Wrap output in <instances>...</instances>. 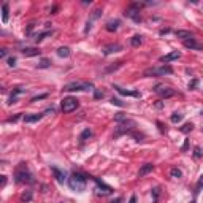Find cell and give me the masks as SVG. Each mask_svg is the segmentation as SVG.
Wrapping results in <instances>:
<instances>
[{
	"label": "cell",
	"instance_id": "48",
	"mask_svg": "<svg viewBox=\"0 0 203 203\" xmlns=\"http://www.w3.org/2000/svg\"><path fill=\"white\" fill-rule=\"evenodd\" d=\"M6 184V176H2V187Z\"/></svg>",
	"mask_w": 203,
	"mask_h": 203
},
{
	"label": "cell",
	"instance_id": "42",
	"mask_svg": "<svg viewBox=\"0 0 203 203\" xmlns=\"http://www.w3.org/2000/svg\"><path fill=\"white\" fill-rule=\"evenodd\" d=\"M187 146H189V140H186L184 144H182V148H181V151H186V149H187Z\"/></svg>",
	"mask_w": 203,
	"mask_h": 203
},
{
	"label": "cell",
	"instance_id": "44",
	"mask_svg": "<svg viewBox=\"0 0 203 203\" xmlns=\"http://www.w3.org/2000/svg\"><path fill=\"white\" fill-rule=\"evenodd\" d=\"M100 13H102V10H95V11H94V18H99Z\"/></svg>",
	"mask_w": 203,
	"mask_h": 203
},
{
	"label": "cell",
	"instance_id": "38",
	"mask_svg": "<svg viewBox=\"0 0 203 203\" xmlns=\"http://www.w3.org/2000/svg\"><path fill=\"white\" fill-rule=\"evenodd\" d=\"M197 84H198V79H197V78H194V79L189 83V89H195V87H197Z\"/></svg>",
	"mask_w": 203,
	"mask_h": 203
},
{
	"label": "cell",
	"instance_id": "39",
	"mask_svg": "<svg viewBox=\"0 0 203 203\" xmlns=\"http://www.w3.org/2000/svg\"><path fill=\"white\" fill-rule=\"evenodd\" d=\"M48 97V94H41V95H37V97H33L30 102H38V100H41V99H46Z\"/></svg>",
	"mask_w": 203,
	"mask_h": 203
},
{
	"label": "cell",
	"instance_id": "51",
	"mask_svg": "<svg viewBox=\"0 0 203 203\" xmlns=\"http://www.w3.org/2000/svg\"><path fill=\"white\" fill-rule=\"evenodd\" d=\"M202 114H203V110H202Z\"/></svg>",
	"mask_w": 203,
	"mask_h": 203
},
{
	"label": "cell",
	"instance_id": "2",
	"mask_svg": "<svg viewBox=\"0 0 203 203\" xmlns=\"http://www.w3.org/2000/svg\"><path fill=\"white\" fill-rule=\"evenodd\" d=\"M86 181H87V178L84 176L83 173L73 171L72 176L68 178V186H70V189L75 191V192H83L84 189H86Z\"/></svg>",
	"mask_w": 203,
	"mask_h": 203
},
{
	"label": "cell",
	"instance_id": "22",
	"mask_svg": "<svg viewBox=\"0 0 203 203\" xmlns=\"http://www.w3.org/2000/svg\"><path fill=\"white\" fill-rule=\"evenodd\" d=\"M57 56H59V57H68L70 56V48H67V46L59 48V49H57Z\"/></svg>",
	"mask_w": 203,
	"mask_h": 203
},
{
	"label": "cell",
	"instance_id": "9",
	"mask_svg": "<svg viewBox=\"0 0 203 203\" xmlns=\"http://www.w3.org/2000/svg\"><path fill=\"white\" fill-rule=\"evenodd\" d=\"M179 57H181V52H178V51H171V52H168V54H165V56L159 57V60H160V62L168 64V62H173V60H178Z\"/></svg>",
	"mask_w": 203,
	"mask_h": 203
},
{
	"label": "cell",
	"instance_id": "45",
	"mask_svg": "<svg viewBox=\"0 0 203 203\" xmlns=\"http://www.w3.org/2000/svg\"><path fill=\"white\" fill-rule=\"evenodd\" d=\"M32 29H33V24H30L29 27H27V32H26L27 35H30V32H32Z\"/></svg>",
	"mask_w": 203,
	"mask_h": 203
},
{
	"label": "cell",
	"instance_id": "10",
	"mask_svg": "<svg viewBox=\"0 0 203 203\" xmlns=\"http://www.w3.org/2000/svg\"><path fill=\"white\" fill-rule=\"evenodd\" d=\"M182 45H184L187 49H195V51H202L203 49V45H202V43H198L195 38L186 40V41H182Z\"/></svg>",
	"mask_w": 203,
	"mask_h": 203
},
{
	"label": "cell",
	"instance_id": "26",
	"mask_svg": "<svg viewBox=\"0 0 203 203\" xmlns=\"http://www.w3.org/2000/svg\"><path fill=\"white\" fill-rule=\"evenodd\" d=\"M192 128H194V124H192V122H186L184 126H182L181 128H179V130H181L182 133H189V132H191Z\"/></svg>",
	"mask_w": 203,
	"mask_h": 203
},
{
	"label": "cell",
	"instance_id": "36",
	"mask_svg": "<svg viewBox=\"0 0 203 203\" xmlns=\"http://www.w3.org/2000/svg\"><path fill=\"white\" fill-rule=\"evenodd\" d=\"M6 64H8V67H14L16 65V57L14 56L8 57V59H6Z\"/></svg>",
	"mask_w": 203,
	"mask_h": 203
},
{
	"label": "cell",
	"instance_id": "11",
	"mask_svg": "<svg viewBox=\"0 0 203 203\" xmlns=\"http://www.w3.org/2000/svg\"><path fill=\"white\" fill-rule=\"evenodd\" d=\"M119 51H122V45H119V43H111V45H108V46L103 48V54L105 56H110V54L119 52Z\"/></svg>",
	"mask_w": 203,
	"mask_h": 203
},
{
	"label": "cell",
	"instance_id": "21",
	"mask_svg": "<svg viewBox=\"0 0 203 203\" xmlns=\"http://www.w3.org/2000/svg\"><path fill=\"white\" fill-rule=\"evenodd\" d=\"M141 38H143V37H141V35H133V37H132V40H130V45L133 46V48H137V46H140V45H141V41H143V40H141Z\"/></svg>",
	"mask_w": 203,
	"mask_h": 203
},
{
	"label": "cell",
	"instance_id": "49",
	"mask_svg": "<svg viewBox=\"0 0 203 203\" xmlns=\"http://www.w3.org/2000/svg\"><path fill=\"white\" fill-rule=\"evenodd\" d=\"M57 10H59V8H57V6H52V10H51V13H52V14H56V11H57Z\"/></svg>",
	"mask_w": 203,
	"mask_h": 203
},
{
	"label": "cell",
	"instance_id": "33",
	"mask_svg": "<svg viewBox=\"0 0 203 203\" xmlns=\"http://www.w3.org/2000/svg\"><path fill=\"white\" fill-rule=\"evenodd\" d=\"M111 103H113V105H116V106H121V108H124V106H126V103H124V102L121 100V99H116V97H113V99H111Z\"/></svg>",
	"mask_w": 203,
	"mask_h": 203
},
{
	"label": "cell",
	"instance_id": "41",
	"mask_svg": "<svg viewBox=\"0 0 203 203\" xmlns=\"http://www.w3.org/2000/svg\"><path fill=\"white\" fill-rule=\"evenodd\" d=\"M6 54H8V49H6V48H2V49H0V57H2V59H5Z\"/></svg>",
	"mask_w": 203,
	"mask_h": 203
},
{
	"label": "cell",
	"instance_id": "20",
	"mask_svg": "<svg viewBox=\"0 0 203 203\" xmlns=\"http://www.w3.org/2000/svg\"><path fill=\"white\" fill-rule=\"evenodd\" d=\"M8 18H10L8 3H3V5H2V22H3V24H6V22H8Z\"/></svg>",
	"mask_w": 203,
	"mask_h": 203
},
{
	"label": "cell",
	"instance_id": "27",
	"mask_svg": "<svg viewBox=\"0 0 203 203\" xmlns=\"http://www.w3.org/2000/svg\"><path fill=\"white\" fill-rule=\"evenodd\" d=\"M90 137H92V132H90V130H89V128H86V130H84V132H83V133H81V137H79V140H81V141H86V140H87V138H90Z\"/></svg>",
	"mask_w": 203,
	"mask_h": 203
},
{
	"label": "cell",
	"instance_id": "25",
	"mask_svg": "<svg viewBox=\"0 0 203 203\" xmlns=\"http://www.w3.org/2000/svg\"><path fill=\"white\" fill-rule=\"evenodd\" d=\"M122 60H119V62H116L114 64V65H111V67H108L106 70H105V73H111V72H114V70H117V68H121V67H122Z\"/></svg>",
	"mask_w": 203,
	"mask_h": 203
},
{
	"label": "cell",
	"instance_id": "5",
	"mask_svg": "<svg viewBox=\"0 0 203 203\" xmlns=\"http://www.w3.org/2000/svg\"><path fill=\"white\" fill-rule=\"evenodd\" d=\"M141 6H143V3H130L124 14L127 18H130L133 22H141V13H140Z\"/></svg>",
	"mask_w": 203,
	"mask_h": 203
},
{
	"label": "cell",
	"instance_id": "35",
	"mask_svg": "<svg viewBox=\"0 0 203 203\" xmlns=\"http://www.w3.org/2000/svg\"><path fill=\"white\" fill-rule=\"evenodd\" d=\"M94 97H95L97 100H99V99H103V97H105V92H103V90H100V89H95V90H94Z\"/></svg>",
	"mask_w": 203,
	"mask_h": 203
},
{
	"label": "cell",
	"instance_id": "28",
	"mask_svg": "<svg viewBox=\"0 0 203 203\" xmlns=\"http://www.w3.org/2000/svg\"><path fill=\"white\" fill-rule=\"evenodd\" d=\"M51 65V60L49 59H41L40 60V64L37 67H38V68H48V67Z\"/></svg>",
	"mask_w": 203,
	"mask_h": 203
},
{
	"label": "cell",
	"instance_id": "18",
	"mask_svg": "<svg viewBox=\"0 0 203 203\" xmlns=\"http://www.w3.org/2000/svg\"><path fill=\"white\" fill-rule=\"evenodd\" d=\"M21 52L24 54L26 57H33V56H40V54H41V51H40L38 48H24Z\"/></svg>",
	"mask_w": 203,
	"mask_h": 203
},
{
	"label": "cell",
	"instance_id": "8",
	"mask_svg": "<svg viewBox=\"0 0 203 203\" xmlns=\"http://www.w3.org/2000/svg\"><path fill=\"white\" fill-rule=\"evenodd\" d=\"M154 92L159 94V95L162 97V99H170V97H173L175 94V89H171V87H165V86H155L154 87Z\"/></svg>",
	"mask_w": 203,
	"mask_h": 203
},
{
	"label": "cell",
	"instance_id": "17",
	"mask_svg": "<svg viewBox=\"0 0 203 203\" xmlns=\"http://www.w3.org/2000/svg\"><path fill=\"white\" fill-rule=\"evenodd\" d=\"M119 26H121V21L119 19H114V21H108L106 26H105V29H106L108 32H116V30L119 29Z\"/></svg>",
	"mask_w": 203,
	"mask_h": 203
},
{
	"label": "cell",
	"instance_id": "46",
	"mask_svg": "<svg viewBox=\"0 0 203 203\" xmlns=\"http://www.w3.org/2000/svg\"><path fill=\"white\" fill-rule=\"evenodd\" d=\"M128 203H137V195H132L130 197V202Z\"/></svg>",
	"mask_w": 203,
	"mask_h": 203
},
{
	"label": "cell",
	"instance_id": "12",
	"mask_svg": "<svg viewBox=\"0 0 203 203\" xmlns=\"http://www.w3.org/2000/svg\"><path fill=\"white\" fill-rule=\"evenodd\" d=\"M51 171H52V175H54V178H56V181L57 182H60V184H64V181H65V173H64V170H60V168H57V167H51Z\"/></svg>",
	"mask_w": 203,
	"mask_h": 203
},
{
	"label": "cell",
	"instance_id": "23",
	"mask_svg": "<svg viewBox=\"0 0 203 203\" xmlns=\"http://www.w3.org/2000/svg\"><path fill=\"white\" fill-rule=\"evenodd\" d=\"M170 176L175 178V179H179V178H182V171L179 170V168L175 167V168H171V170H170Z\"/></svg>",
	"mask_w": 203,
	"mask_h": 203
},
{
	"label": "cell",
	"instance_id": "30",
	"mask_svg": "<svg viewBox=\"0 0 203 203\" xmlns=\"http://www.w3.org/2000/svg\"><path fill=\"white\" fill-rule=\"evenodd\" d=\"M51 33H52V32H41V33H38V35H35V41H37V43L41 41V40L45 38V37H49Z\"/></svg>",
	"mask_w": 203,
	"mask_h": 203
},
{
	"label": "cell",
	"instance_id": "47",
	"mask_svg": "<svg viewBox=\"0 0 203 203\" xmlns=\"http://www.w3.org/2000/svg\"><path fill=\"white\" fill-rule=\"evenodd\" d=\"M170 32V29H164V30H160V35H165V33H168Z\"/></svg>",
	"mask_w": 203,
	"mask_h": 203
},
{
	"label": "cell",
	"instance_id": "29",
	"mask_svg": "<svg viewBox=\"0 0 203 203\" xmlns=\"http://www.w3.org/2000/svg\"><path fill=\"white\" fill-rule=\"evenodd\" d=\"M194 157L195 159H202L203 157V151H202L200 146H195L194 148Z\"/></svg>",
	"mask_w": 203,
	"mask_h": 203
},
{
	"label": "cell",
	"instance_id": "7",
	"mask_svg": "<svg viewBox=\"0 0 203 203\" xmlns=\"http://www.w3.org/2000/svg\"><path fill=\"white\" fill-rule=\"evenodd\" d=\"M90 178H92V176H90ZM92 179L95 181V184H97V187H95V191H97L95 194L97 195H110L111 192H113V189H111L110 186H106L103 181H100L99 178H92Z\"/></svg>",
	"mask_w": 203,
	"mask_h": 203
},
{
	"label": "cell",
	"instance_id": "32",
	"mask_svg": "<svg viewBox=\"0 0 203 203\" xmlns=\"http://www.w3.org/2000/svg\"><path fill=\"white\" fill-rule=\"evenodd\" d=\"M203 187V176H200V179H198L197 186H195V191H194V195H198V192H200V189Z\"/></svg>",
	"mask_w": 203,
	"mask_h": 203
},
{
	"label": "cell",
	"instance_id": "19",
	"mask_svg": "<svg viewBox=\"0 0 203 203\" xmlns=\"http://www.w3.org/2000/svg\"><path fill=\"white\" fill-rule=\"evenodd\" d=\"M154 170V165L152 164H144L143 167L140 168V171H138V176H144V175H148V173H151V171Z\"/></svg>",
	"mask_w": 203,
	"mask_h": 203
},
{
	"label": "cell",
	"instance_id": "13",
	"mask_svg": "<svg viewBox=\"0 0 203 203\" xmlns=\"http://www.w3.org/2000/svg\"><path fill=\"white\" fill-rule=\"evenodd\" d=\"M113 87L117 90V92L121 94V95H128V97H140V92H137V90H127V89H122L121 86H116V84H113Z\"/></svg>",
	"mask_w": 203,
	"mask_h": 203
},
{
	"label": "cell",
	"instance_id": "40",
	"mask_svg": "<svg viewBox=\"0 0 203 203\" xmlns=\"http://www.w3.org/2000/svg\"><path fill=\"white\" fill-rule=\"evenodd\" d=\"M19 119H21V113H19V114H16V116H13V117H10V119H8V122H16V121H19Z\"/></svg>",
	"mask_w": 203,
	"mask_h": 203
},
{
	"label": "cell",
	"instance_id": "50",
	"mask_svg": "<svg viewBox=\"0 0 203 203\" xmlns=\"http://www.w3.org/2000/svg\"><path fill=\"white\" fill-rule=\"evenodd\" d=\"M157 126H159V128H160V132H164V126H162V122H157Z\"/></svg>",
	"mask_w": 203,
	"mask_h": 203
},
{
	"label": "cell",
	"instance_id": "16",
	"mask_svg": "<svg viewBox=\"0 0 203 203\" xmlns=\"http://www.w3.org/2000/svg\"><path fill=\"white\" fill-rule=\"evenodd\" d=\"M45 116V113H37V114H27V116H24V122L30 124V122H38L41 117Z\"/></svg>",
	"mask_w": 203,
	"mask_h": 203
},
{
	"label": "cell",
	"instance_id": "6",
	"mask_svg": "<svg viewBox=\"0 0 203 203\" xmlns=\"http://www.w3.org/2000/svg\"><path fill=\"white\" fill-rule=\"evenodd\" d=\"M78 106H79V103H78V100L73 99V97H67V99L62 100V111L64 113H72V111H75Z\"/></svg>",
	"mask_w": 203,
	"mask_h": 203
},
{
	"label": "cell",
	"instance_id": "31",
	"mask_svg": "<svg viewBox=\"0 0 203 203\" xmlns=\"http://www.w3.org/2000/svg\"><path fill=\"white\" fill-rule=\"evenodd\" d=\"M151 194H152V200L157 202V200H159V195H160V187H154Z\"/></svg>",
	"mask_w": 203,
	"mask_h": 203
},
{
	"label": "cell",
	"instance_id": "15",
	"mask_svg": "<svg viewBox=\"0 0 203 203\" xmlns=\"http://www.w3.org/2000/svg\"><path fill=\"white\" fill-rule=\"evenodd\" d=\"M176 37L178 38H181L182 41H186V40H191V38H194V33L191 32V30H176Z\"/></svg>",
	"mask_w": 203,
	"mask_h": 203
},
{
	"label": "cell",
	"instance_id": "37",
	"mask_svg": "<svg viewBox=\"0 0 203 203\" xmlns=\"http://www.w3.org/2000/svg\"><path fill=\"white\" fill-rule=\"evenodd\" d=\"M30 198H32V192L29 191V192H27V194H24V195H22V197H21V200H22V202H29Z\"/></svg>",
	"mask_w": 203,
	"mask_h": 203
},
{
	"label": "cell",
	"instance_id": "24",
	"mask_svg": "<svg viewBox=\"0 0 203 203\" xmlns=\"http://www.w3.org/2000/svg\"><path fill=\"white\" fill-rule=\"evenodd\" d=\"M170 121H171L173 124L181 122V121H182V114H181V113H173V114L170 116Z\"/></svg>",
	"mask_w": 203,
	"mask_h": 203
},
{
	"label": "cell",
	"instance_id": "4",
	"mask_svg": "<svg viewBox=\"0 0 203 203\" xmlns=\"http://www.w3.org/2000/svg\"><path fill=\"white\" fill-rule=\"evenodd\" d=\"M173 68L170 65H162V67H152L143 72V76H165V75H171Z\"/></svg>",
	"mask_w": 203,
	"mask_h": 203
},
{
	"label": "cell",
	"instance_id": "34",
	"mask_svg": "<svg viewBox=\"0 0 203 203\" xmlns=\"http://www.w3.org/2000/svg\"><path fill=\"white\" fill-rule=\"evenodd\" d=\"M130 135H132L133 138H137V141H141V140L144 138V135H143V133H138L137 130H132V132H130Z\"/></svg>",
	"mask_w": 203,
	"mask_h": 203
},
{
	"label": "cell",
	"instance_id": "43",
	"mask_svg": "<svg viewBox=\"0 0 203 203\" xmlns=\"http://www.w3.org/2000/svg\"><path fill=\"white\" fill-rule=\"evenodd\" d=\"M110 203H122V198L117 197V198H114V200H113V202H110Z\"/></svg>",
	"mask_w": 203,
	"mask_h": 203
},
{
	"label": "cell",
	"instance_id": "3",
	"mask_svg": "<svg viewBox=\"0 0 203 203\" xmlns=\"http://www.w3.org/2000/svg\"><path fill=\"white\" fill-rule=\"evenodd\" d=\"M65 92H79V90H95L92 83H83V81H73L64 86Z\"/></svg>",
	"mask_w": 203,
	"mask_h": 203
},
{
	"label": "cell",
	"instance_id": "1",
	"mask_svg": "<svg viewBox=\"0 0 203 203\" xmlns=\"http://www.w3.org/2000/svg\"><path fill=\"white\" fill-rule=\"evenodd\" d=\"M14 181L18 184H33L35 179H33V175L29 171L26 164H19L14 173Z\"/></svg>",
	"mask_w": 203,
	"mask_h": 203
},
{
	"label": "cell",
	"instance_id": "14",
	"mask_svg": "<svg viewBox=\"0 0 203 203\" xmlns=\"http://www.w3.org/2000/svg\"><path fill=\"white\" fill-rule=\"evenodd\" d=\"M21 94H24V87H14V90L11 92V95H10V99H8V103L10 105H13V103H16V100H18V95H21Z\"/></svg>",
	"mask_w": 203,
	"mask_h": 203
}]
</instances>
